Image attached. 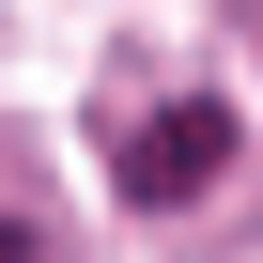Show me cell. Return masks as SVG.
Segmentation results:
<instances>
[{"label":"cell","instance_id":"1","mask_svg":"<svg viewBox=\"0 0 263 263\" xmlns=\"http://www.w3.org/2000/svg\"><path fill=\"white\" fill-rule=\"evenodd\" d=\"M217 171H232V108H217V93H171V108L124 124V201L171 217V201H201Z\"/></svg>","mask_w":263,"mask_h":263},{"label":"cell","instance_id":"3","mask_svg":"<svg viewBox=\"0 0 263 263\" xmlns=\"http://www.w3.org/2000/svg\"><path fill=\"white\" fill-rule=\"evenodd\" d=\"M248 16H263V0H248Z\"/></svg>","mask_w":263,"mask_h":263},{"label":"cell","instance_id":"2","mask_svg":"<svg viewBox=\"0 0 263 263\" xmlns=\"http://www.w3.org/2000/svg\"><path fill=\"white\" fill-rule=\"evenodd\" d=\"M0 263H47V232H31V217H0Z\"/></svg>","mask_w":263,"mask_h":263}]
</instances>
